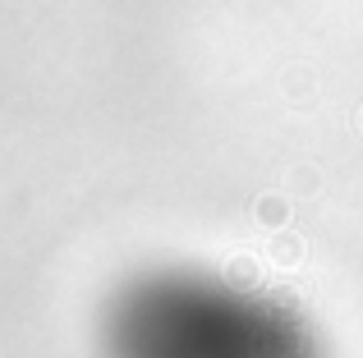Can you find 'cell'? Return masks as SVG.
I'll list each match as a JSON object with an SVG mask.
<instances>
[{"instance_id":"cell-1","label":"cell","mask_w":363,"mask_h":358,"mask_svg":"<svg viewBox=\"0 0 363 358\" xmlns=\"http://www.w3.org/2000/svg\"><path fill=\"white\" fill-rule=\"evenodd\" d=\"M106 358H322L299 308L207 267L124 280L101 313Z\"/></svg>"}]
</instances>
